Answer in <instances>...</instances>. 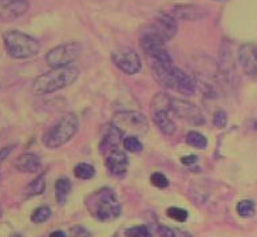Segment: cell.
Returning a JSON list of instances; mask_svg holds the SVG:
<instances>
[{"label": "cell", "instance_id": "6da1fadb", "mask_svg": "<svg viewBox=\"0 0 257 237\" xmlns=\"http://www.w3.org/2000/svg\"><path fill=\"white\" fill-rule=\"evenodd\" d=\"M79 70L74 66L55 67L51 71L38 76L32 83V92L35 95H46L59 91L62 88L71 86L79 78Z\"/></svg>", "mask_w": 257, "mask_h": 237}, {"label": "cell", "instance_id": "7a4b0ae2", "mask_svg": "<svg viewBox=\"0 0 257 237\" xmlns=\"http://www.w3.org/2000/svg\"><path fill=\"white\" fill-rule=\"evenodd\" d=\"M86 206L94 218L99 221H112L120 214V204L114 190L103 188L87 197Z\"/></svg>", "mask_w": 257, "mask_h": 237}, {"label": "cell", "instance_id": "3957f363", "mask_svg": "<svg viewBox=\"0 0 257 237\" xmlns=\"http://www.w3.org/2000/svg\"><path fill=\"white\" fill-rule=\"evenodd\" d=\"M6 51L14 59H28L39 52V43L35 38L18 30H10L3 34Z\"/></svg>", "mask_w": 257, "mask_h": 237}, {"label": "cell", "instance_id": "277c9868", "mask_svg": "<svg viewBox=\"0 0 257 237\" xmlns=\"http://www.w3.org/2000/svg\"><path fill=\"white\" fill-rule=\"evenodd\" d=\"M79 128V121L75 114L68 112L63 115L43 136V144L48 149H58L72 140Z\"/></svg>", "mask_w": 257, "mask_h": 237}, {"label": "cell", "instance_id": "5b68a950", "mask_svg": "<svg viewBox=\"0 0 257 237\" xmlns=\"http://www.w3.org/2000/svg\"><path fill=\"white\" fill-rule=\"evenodd\" d=\"M170 106H172V98L166 92H157L150 102L153 121L165 136H172L176 132V124L169 118Z\"/></svg>", "mask_w": 257, "mask_h": 237}, {"label": "cell", "instance_id": "8992f818", "mask_svg": "<svg viewBox=\"0 0 257 237\" xmlns=\"http://www.w3.org/2000/svg\"><path fill=\"white\" fill-rule=\"evenodd\" d=\"M111 124L119 129L122 134H128V137L142 136L149 130L148 118L140 111L115 112Z\"/></svg>", "mask_w": 257, "mask_h": 237}, {"label": "cell", "instance_id": "52a82bcc", "mask_svg": "<svg viewBox=\"0 0 257 237\" xmlns=\"http://www.w3.org/2000/svg\"><path fill=\"white\" fill-rule=\"evenodd\" d=\"M80 52H82V47L79 43L68 42V43L59 44V46L51 48L46 54V62L52 68L70 66L79 58Z\"/></svg>", "mask_w": 257, "mask_h": 237}, {"label": "cell", "instance_id": "ba28073f", "mask_svg": "<svg viewBox=\"0 0 257 237\" xmlns=\"http://www.w3.org/2000/svg\"><path fill=\"white\" fill-rule=\"evenodd\" d=\"M111 60L120 71L127 75H136L142 68L140 56L130 47H118L114 50L111 52Z\"/></svg>", "mask_w": 257, "mask_h": 237}, {"label": "cell", "instance_id": "9c48e42d", "mask_svg": "<svg viewBox=\"0 0 257 237\" xmlns=\"http://www.w3.org/2000/svg\"><path fill=\"white\" fill-rule=\"evenodd\" d=\"M170 111L177 115L180 120L193 125V126H201L205 124V118L202 112L196 104L192 102L184 99H177L172 98V106H170Z\"/></svg>", "mask_w": 257, "mask_h": 237}, {"label": "cell", "instance_id": "30bf717a", "mask_svg": "<svg viewBox=\"0 0 257 237\" xmlns=\"http://www.w3.org/2000/svg\"><path fill=\"white\" fill-rule=\"evenodd\" d=\"M146 28L154 32L158 38H161L166 43L176 36L178 26H177V20L170 14H161L153 20L152 23H149Z\"/></svg>", "mask_w": 257, "mask_h": 237}, {"label": "cell", "instance_id": "8fae6325", "mask_svg": "<svg viewBox=\"0 0 257 237\" xmlns=\"http://www.w3.org/2000/svg\"><path fill=\"white\" fill-rule=\"evenodd\" d=\"M30 8V0H0V19L12 22L24 14Z\"/></svg>", "mask_w": 257, "mask_h": 237}, {"label": "cell", "instance_id": "7c38bea8", "mask_svg": "<svg viewBox=\"0 0 257 237\" xmlns=\"http://www.w3.org/2000/svg\"><path fill=\"white\" fill-rule=\"evenodd\" d=\"M238 62L246 75L257 76V44H242L238 48Z\"/></svg>", "mask_w": 257, "mask_h": 237}, {"label": "cell", "instance_id": "4fadbf2b", "mask_svg": "<svg viewBox=\"0 0 257 237\" xmlns=\"http://www.w3.org/2000/svg\"><path fill=\"white\" fill-rule=\"evenodd\" d=\"M106 166L114 176H123L128 166V158L123 150L115 148L106 153Z\"/></svg>", "mask_w": 257, "mask_h": 237}, {"label": "cell", "instance_id": "5bb4252c", "mask_svg": "<svg viewBox=\"0 0 257 237\" xmlns=\"http://www.w3.org/2000/svg\"><path fill=\"white\" fill-rule=\"evenodd\" d=\"M196 80L181 68H174V88L182 95H193L196 91Z\"/></svg>", "mask_w": 257, "mask_h": 237}, {"label": "cell", "instance_id": "9a60e30c", "mask_svg": "<svg viewBox=\"0 0 257 237\" xmlns=\"http://www.w3.org/2000/svg\"><path fill=\"white\" fill-rule=\"evenodd\" d=\"M123 134L119 132V129L115 128L114 125H108L103 130V136L100 140V152L106 154L112 149L118 148L120 140H122Z\"/></svg>", "mask_w": 257, "mask_h": 237}, {"label": "cell", "instance_id": "2e32d148", "mask_svg": "<svg viewBox=\"0 0 257 237\" xmlns=\"http://www.w3.org/2000/svg\"><path fill=\"white\" fill-rule=\"evenodd\" d=\"M170 15L176 20H188V22H193V20H198L201 18H204L205 12L197 6H192V4H182V6H176L173 7L170 11Z\"/></svg>", "mask_w": 257, "mask_h": 237}, {"label": "cell", "instance_id": "e0dca14e", "mask_svg": "<svg viewBox=\"0 0 257 237\" xmlns=\"http://www.w3.org/2000/svg\"><path fill=\"white\" fill-rule=\"evenodd\" d=\"M14 166L22 173H35L40 168V160L32 153H24L14 161Z\"/></svg>", "mask_w": 257, "mask_h": 237}, {"label": "cell", "instance_id": "ac0fdd59", "mask_svg": "<svg viewBox=\"0 0 257 237\" xmlns=\"http://www.w3.org/2000/svg\"><path fill=\"white\" fill-rule=\"evenodd\" d=\"M71 192V182L67 178H59L55 182V197L58 204L64 205Z\"/></svg>", "mask_w": 257, "mask_h": 237}, {"label": "cell", "instance_id": "d6986e66", "mask_svg": "<svg viewBox=\"0 0 257 237\" xmlns=\"http://www.w3.org/2000/svg\"><path fill=\"white\" fill-rule=\"evenodd\" d=\"M44 189H46V180H44V174H42L26 188V196H39L44 192Z\"/></svg>", "mask_w": 257, "mask_h": 237}, {"label": "cell", "instance_id": "ffe728a7", "mask_svg": "<svg viewBox=\"0 0 257 237\" xmlns=\"http://www.w3.org/2000/svg\"><path fill=\"white\" fill-rule=\"evenodd\" d=\"M74 174L79 180H90V178L95 176V169H94L92 165L82 162V164L76 165L75 169H74Z\"/></svg>", "mask_w": 257, "mask_h": 237}, {"label": "cell", "instance_id": "44dd1931", "mask_svg": "<svg viewBox=\"0 0 257 237\" xmlns=\"http://www.w3.org/2000/svg\"><path fill=\"white\" fill-rule=\"evenodd\" d=\"M185 141H186V144L197 149H205L208 146V140L198 132H189Z\"/></svg>", "mask_w": 257, "mask_h": 237}, {"label": "cell", "instance_id": "7402d4cb", "mask_svg": "<svg viewBox=\"0 0 257 237\" xmlns=\"http://www.w3.org/2000/svg\"><path fill=\"white\" fill-rule=\"evenodd\" d=\"M50 216H51V209L43 205V206H39L32 212L31 221L35 224H42V222H46L50 218Z\"/></svg>", "mask_w": 257, "mask_h": 237}, {"label": "cell", "instance_id": "603a6c76", "mask_svg": "<svg viewBox=\"0 0 257 237\" xmlns=\"http://www.w3.org/2000/svg\"><path fill=\"white\" fill-rule=\"evenodd\" d=\"M236 209L241 217H250L256 212V205L250 200H242L237 204Z\"/></svg>", "mask_w": 257, "mask_h": 237}, {"label": "cell", "instance_id": "cb8c5ba5", "mask_svg": "<svg viewBox=\"0 0 257 237\" xmlns=\"http://www.w3.org/2000/svg\"><path fill=\"white\" fill-rule=\"evenodd\" d=\"M126 237H152V233L146 225H136L124 230Z\"/></svg>", "mask_w": 257, "mask_h": 237}, {"label": "cell", "instance_id": "d4e9b609", "mask_svg": "<svg viewBox=\"0 0 257 237\" xmlns=\"http://www.w3.org/2000/svg\"><path fill=\"white\" fill-rule=\"evenodd\" d=\"M123 148L127 152L132 153H140L144 149V145L137 137H126L123 140Z\"/></svg>", "mask_w": 257, "mask_h": 237}, {"label": "cell", "instance_id": "484cf974", "mask_svg": "<svg viewBox=\"0 0 257 237\" xmlns=\"http://www.w3.org/2000/svg\"><path fill=\"white\" fill-rule=\"evenodd\" d=\"M166 214H168L170 218L173 220L178 221V222H185V221L188 220V212L184 210V209L181 208H177V206H172V208H169L166 210Z\"/></svg>", "mask_w": 257, "mask_h": 237}, {"label": "cell", "instance_id": "4316f807", "mask_svg": "<svg viewBox=\"0 0 257 237\" xmlns=\"http://www.w3.org/2000/svg\"><path fill=\"white\" fill-rule=\"evenodd\" d=\"M150 182H152L156 188L160 189H165L169 186V180L166 178L165 174H162V173H153L152 176H150Z\"/></svg>", "mask_w": 257, "mask_h": 237}, {"label": "cell", "instance_id": "83f0119b", "mask_svg": "<svg viewBox=\"0 0 257 237\" xmlns=\"http://www.w3.org/2000/svg\"><path fill=\"white\" fill-rule=\"evenodd\" d=\"M213 124L214 126L218 129H224L228 124V115H226V112L224 110H217L214 112V116H213Z\"/></svg>", "mask_w": 257, "mask_h": 237}, {"label": "cell", "instance_id": "f1b7e54d", "mask_svg": "<svg viewBox=\"0 0 257 237\" xmlns=\"http://www.w3.org/2000/svg\"><path fill=\"white\" fill-rule=\"evenodd\" d=\"M68 237H90V234H88V232L83 228V226L75 225V226H72V228L70 229Z\"/></svg>", "mask_w": 257, "mask_h": 237}, {"label": "cell", "instance_id": "f546056e", "mask_svg": "<svg viewBox=\"0 0 257 237\" xmlns=\"http://www.w3.org/2000/svg\"><path fill=\"white\" fill-rule=\"evenodd\" d=\"M158 234H160V237H176V232L173 229L166 228V226H160Z\"/></svg>", "mask_w": 257, "mask_h": 237}, {"label": "cell", "instance_id": "4dcf8cb0", "mask_svg": "<svg viewBox=\"0 0 257 237\" xmlns=\"http://www.w3.org/2000/svg\"><path fill=\"white\" fill-rule=\"evenodd\" d=\"M198 161V157L192 154V156H186V157H182L181 158V162L182 165H186V166H190V165H194Z\"/></svg>", "mask_w": 257, "mask_h": 237}, {"label": "cell", "instance_id": "1f68e13d", "mask_svg": "<svg viewBox=\"0 0 257 237\" xmlns=\"http://www.w3.org/2000/svg\"><path fill=\"white\" fill-rule=\"evenodd\" d=\"M12 152V146H7V148H3L0 150V161L6 160L8 156H10V153Z\"/></svg>", "mask_w": 257, "mask_h": 237}, {"label": "cell", "instance_id": "d6a6232c", "mask_svg": "<svg viewBox=\"0 0 257 237\" xmlns=\"http://www.w3.org/2000/svg\"><path fill=\"white\" fill-rule=\"evenodd\" d=\"M48 237H67V236H66V233L62 232V230H55V232H52Z\"/></svg>", "mask_w": 257, "mask_h": 237}, {"label": "cell", "instance_id": "836d02e7", "mask_svg": "<svg viewBox=\"0 0 257 237\" xmlns=\"http://www.w3.org/2000/svg\"><path fill=\"white\" fill-rule=\"evenodd\" d=\"M254 128L257 129V121H256V122H254Z\"/></svg>", "mask_w": 257, "mask_h": 237}, {"label": "cell", "instance_id": "e575fe53", "mask_svg": "<svg viewBox=\"0 0 257 237\" xmlns=\"http://www.w3.org/2000/svg\"><path fill=\"white\" fill-rule=\"evenodd\" d=\"M11 237H20L19 234H15V236H11Z\"/></svg>", "mask_w": 257, "mask_h": 237}, {"label": "cell", "instance_id": "d590c367", "mask_svg": "<svg viewBox=\"0 0 257 237\" xmlns=\"http://www.w3.org/2000/svg\"><path fill=\"white\" fill-rule=\"evenodd\" d=\"M218 2H222V0H218Z\"/></svg>", "mask_w": 257, "mask_h": 237}]
</instances>
